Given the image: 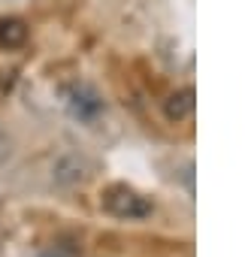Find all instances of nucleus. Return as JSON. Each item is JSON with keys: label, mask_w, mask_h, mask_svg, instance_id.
Segmentation results:
<instances>
[{"label": "nucleus", "mask_w": 248, "mask_h": 257, "mask_svg": "<svg viewBox=\"0 0 248 257\" xmlns=\"http://www.w3.org/2000/svg\"><path fill=\"white\" fill-rule=\"evenodd\" d=\"M25 37H28L25 22H19V19H7V22H0V43H4V46H22V43H25Z\"/></svg>", "instance_id": "4"}, {"label": "nucleus", "mask_w": 248, "mask_h": 257, "mask_svg": "<svg viewBox=\"0 0 248 257\" xmlns=\"http://www.w3.org/2000/svg\"><path fill=\"white\" fill-rule=\"evenodd\" d=\"M67 106H70V112H73L76 118L91 121V118H97V115H100L103 100H100L88 85H73V88L67 91Z\"/></svg>", "instance_id": "2"}, {"label": "nucleus", "mask_w": 248, "mask_h": 257, "mask_svg": "<svg viewBox=\"0 0 248 257\" xmlns=\"http://www.w3.org/2000/svg\"><path fill=\"white\" fill-rule=\"evenodd\" d=\"M103 209H106L109 215L121 218V221L149 218V215L155 212V206H152L140 191H134V188H128V185H112V188H106V194H103Z\"/></svg>", "instance_id": "1"}, {"label": "nucleus", "mask_w": 248, "mask_h": 257, "mask_svg": "<svg viewBox=\"0 0 248 257\" xmlns=\"http://www.w3.org/2000/svg\"><path fill=\"white\" fill-rule=\"evenodd\" d=\"M194 106H197V100H194V88H182V91H176V94L167 97V103H164V115H167L170 121H185V118L194 112Z\"/></svg>", "instance_id": "3"}]
</instances>
